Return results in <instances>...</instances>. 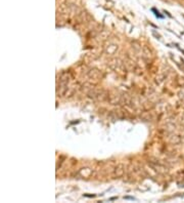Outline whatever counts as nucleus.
<instances>
[{
    "label": "nucleus",
    "instance_id": "1",
    "mask_svg": "<svg viewBox=\"0 0 184 203\" xmlns=\"http://www.w3.org/2000/svg\"><path fill=\"white\" fill-rule=\"evenodd\" d=\"M152 11H154V12L155 13V16H158V18H160V19H162V18H163V16H161V15H158V13H160V12H158V11H157V10H155V9H154V8H152Z\"/></svg>",
    "mask_w": 184,
    "mask_h": 203
}]
</instances>
